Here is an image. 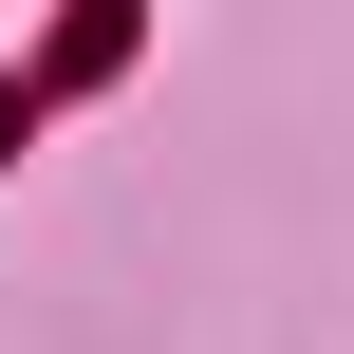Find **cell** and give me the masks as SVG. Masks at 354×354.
I'll use <instances>...</instances> for the list:
<instances>
[{
    "instance_id": "obj_1",
    "label": "cell",
    "mask_w": 354,
    "mask_h": 354,
    "mask_svg": "<svg viewBox=\"0 0 354 354\" xmlns=\"http://www.w3.org/2000/svg\"><path fill=\"white\" fill-rule=\"evenodd\" d=\"M0 149H19V93H0Z\"/></svg>"
}]
</instances>
